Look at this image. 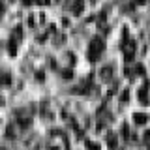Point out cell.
<instances>
[{
    "label": "cell",
    "instance_id": "obj_6",
    "mask_svg": "<svg viewBox=\"0 0 150 150\" xmlns=\"http://www.w3.org/2000/svg\"><path fill=\"white\" fill-rule=\"evenodd\" d=\"M109 146H111V148H115V146H116V137H115L112 133L109 135Z\"/></svg>",
    "mask_w": 150,
    "mask_h": 150
},
{
    "label": "cell",
    "instance_id": "obj_4",
    "mask_svg": "<svg viewBox=\"0 0 150 150\" xmlns=\"http://www.w3.org/2000/svg\"><path fill=\"white\" fill-rule=\"evenodd\" d=\"M9 73H2V77H0V84H9Z\"/></svg>",
    "mask_w": 150,
    "mask_h": 150
},
{
    "label": "cell",
    "instance_id": "obj_7",
    "mask_svg": "<svg viewBox=\"0 0 150 150\" xmlns=\"http://www.w3.org/2000/svg\"><path fill=\"white\" fill-rule=\"evenodd\" d=\"M86 146H88V150H100V144L98 143H86Z\"/></svg>",
    "mask_w": 150,
    "mask_h": 150
},
{
    "label": "cell",
    "instance_id": "obj_8",
    "mask_svg": "<svg viewBox=\"0 0 150 150\" xmlns=\"http://www.w3.org/2000/svg\"><path fill=\"white\" fill-rule=\"evenodd\" d=\"M122 101H128V90L122 92Z\"/></svg>",
    "mask_w": 150,
    "mask_h": 150
},
{
    "label": "cell",
    "instance_id": "obj_5",
    "mask_svg": "<svg viewBox=\"0 0 150 150\" xmlns=\"http://www.w3.org/2000/svg\"><path fill=\"white\" fill-rule=\"evenodd\" d=\"M101 77L103 79H109L111 77V68H103L101 69Z\"/></svg>",
    "mask_w": 150,
    "mask_h": 150
},
{
    "label": "cell",
    "instance_id": "obj_2",
    "mask_svg": "<svg viewBox=\"0 0 150 150\" xmlns=\"http://www.w3.org/2000/svg\"><path fill=\"white\" fill-rule=\"evenodd\" d=\"M146 120H148V116L144 115V112H135V115H133V122H135L137 126L146 124Z\"/></svg>",
    "mask_w": 150,
    "mask_h": 150
},
{
    "label": "cell",
    "instance_id": "obj_3",
    "mask_svg": "<svg viewBox=\"0 0 150 150\" xmlns=\"http://www.w3.org/2000/svg\"><path fill=\"white\" fill-rule=\"evenodd\" d=\"M83 11V0H77L73 6V13H81Z\"/></svg>",
    "mask_w": 150,
    "mask_h": 150
},
{
    "label": "cell",
    "instance_id": "obj_1",
    "mask_svg": "<svg viewBox=\"0 0 150 150\" xmlns=\"http://www.w3.org/2000/svg\"><path fill=\"white\" fill-rule=\"evenodd\" d=\"M103 51V41L100 40V38H94V40L90 41V51H88V58L90 60H98L100 58Z\"/></svg>",
    "mask_w": 150,
    "mask_h": 150
}]
</instances>
